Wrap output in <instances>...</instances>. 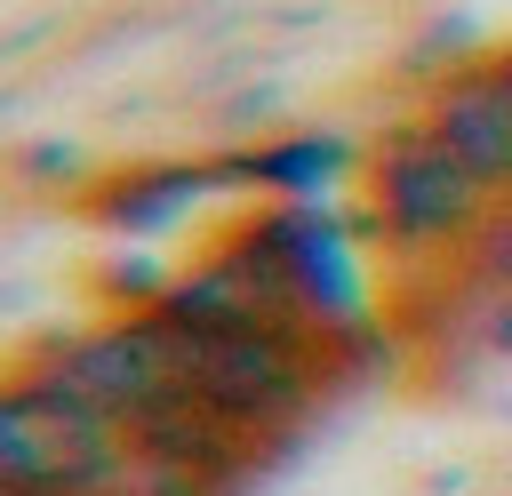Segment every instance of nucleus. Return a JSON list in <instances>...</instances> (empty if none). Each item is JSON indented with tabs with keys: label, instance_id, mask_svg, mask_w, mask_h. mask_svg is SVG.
I'll return each instance as SVG.
<instances>
[{
	"label": "nucleus",
	"instance_id": "nucleus-3",
	"mask_svg": "<svg viewBox=\"0 0 512 496\" xmlns=\"http://www.w3.org/2000/svg\"><path fill=\"white\" fill-rule=\"evenodd\" d=\"M216 184V168H136L128 184H112L104 192V224H120V232H160V224H176L200 192Z\"/></svg>",
	"mask_w": 512,
	"mask_h": 496
},
{
	"label": "nucleus",
	"instance_id": "nucleus-1",
	"mask_svg": "<svg viewBox=\"0 0 512 496\" xmlns=\"http://www.w3.org/2000/svg\"><path fill=\"white\" fill-rule=\"evenodd\" d=\"M480 200H488V184L432 128L392 136L384 160H376V224H384L392 248H440V240L472 232L480 224Z\"/></svg>",
	"mask_w": 512,
	"mask_h": 496
},
{
	"label": "nucleus",
	"instance_id": "nucleus-5",
	"mask_svg": "<svg viewBox=\"0 0 512 496\" xmlns=\"http://www.w3.org/2000/svg\"><path fill=\"white\" fill-rule=\"evenodd\" d=\"M496 280H504V296H512V224H496Z\"/></svg>",
	"mask_w": 512,
	"mask_h": 496
},
{
	"label": "nucleus",
	"instance_id": "nucleus-4",
	"mask_svg": "<svg viewBox=\"0 0 512 496\" xmlns=\"http://www.w3.org/2000/svg\"><path fill=\"white\" fill-rule=\"evenodd\" d=\"M336 168H344V144H336V136H288V144H264V152L240 160V176H248V184H272L280 200H304V192L328 184Z\"/></svg>",
	"mask_w": 512,
	"mask_h": 496
},
{
	"label": "nucleus",
	"instance_id": "nucleus-2",
	"mask_svg": "<svg viewBox=\"0 0 512 496\" xmlns=\"http://www.w3.org/2000/svg\"><path fill=\"white\" fill-rule=\"evenodd\" d=\"M488 192L512 184V72L488 64V72H464L432 96V120H424Z\"/></svg>",
	"mask_w": 512,
	"mask_h": 496
},
{
	"label": "nucleus",
	"instance_id": "nucleus-6",
	"mask_svg": "<svg viewBox=\"0 0 512 496\" xmlns=\"http://www.w3.org/2000/svg\"><path fill=\"white\" fill-rule=\"evenodd\" d=\"M488 336H496V352H512V296H504V312L488 320Z\"/></svg>",
	"mask_w": 512,
	"mask_h": 496
}]
</instances>
